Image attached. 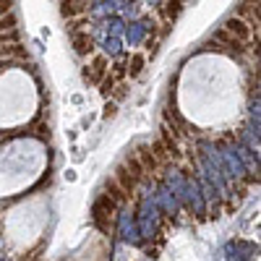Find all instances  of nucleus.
Masks as SVG:
<instances>
[{"label": "nucleus", "mask_w": 261, "mask_h": 261, "mask_svg": "<svg viewBox=\"0 0 261 261\" xmlns=\"http://www.w3.org/2000/svg\"><path fill=\"white\" fill-rule=\"evenodd\" d=\"M225 32H227V34H232L238 42H246V39H248V34H251V29L246 27V21H241V18H230L227 24H225Z\"/></svg>", "instance_id": "obj_1"}, {"label": "nucleus", "mask_w": 261, "mask_h": 261, "mask_svg": "<svg viewBox=\"0 0 261 261\" xmlns=\"http://www.w3.org/2000/svg\"><path fill=\"white\" fill-rule=\"evenodd\" d=\"M73 45H76V53L86 55V53H92V37L89 34H73Z\"/></svg>", "instance_id": "obj_2"}, {"label": "nucleus", "mask_w": 261, "mask_h": 261, "mask_svg": "<svg viewBox=\"0 0 261 261\" xmlns=\"http://www.w3.org/2000/svg\"><path fill=\"white\" fill-rule=\"evenodd\" d=\"M105 65H107V63H105V58H99V60L94 63V71H92V76H89L92 81H99V79L105 76Z\"/></svg>", "instance_id": "obj_3"}, {"label": "nucleus", "mask_w": 261, "mask_h": 261, "mask_svg": "<svg viewBox=\"0 0 261 261\" xmlns=\"http://www.w3.org/2000/svg\"><path fill=\"white\" fill-rule=\"evenodd\" d=\"M180 13V0H167V16L175 18Z\"/></svg>", "instance_id": "obj_4"}, {"label": "nucleus", "mask_w": 261, "mask_h": 261, "mask_svg": "<svg viewBox=\"0 0 261 261\" xmlns=\"http://www.w3.org/2000/svg\"><path fill=\"white\" fill-rule=\"evenodd\" d=\"M141 63H144L141 58H134V63H130V73H139L141 71Z\"/></svg>", "instance_id": "obj_5"}]
</instances>
